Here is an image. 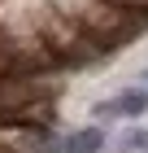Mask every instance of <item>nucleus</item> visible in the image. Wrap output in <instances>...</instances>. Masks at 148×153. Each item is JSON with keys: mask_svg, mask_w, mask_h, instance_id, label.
Here are the masks:
<instances>
[{"mask_svg": "<svg viewBox=\"0 0 148 153\" xmlns=\"http://www.w3.org/2000/svg\"><path fill=\"white\" fill-rule=\"evenodd\" d=\"M57 9H66L74 22L87 31L91 39H100L109 53L126 48L131 39H139L148 31V9H126L113 0H52Z\"/></svg>", "mask_w": 148, "mask_h": 153, "instance_id": "obj_1", "label": "nucleus"}, {"mask_svg": "<svg viewBox=\"0 0 148 153\" xmlns=\"http://www.w3.org/2000/svg\"><path fill=\"white\" fill-rule=\"evenodd\" d=\"M100 149H105V127H83L61 140V153H100Z\"/></svg>", "mask_w": 148, "mask_h": 153, "instance_id": "obj_2", "label": "nucleus"}, {"mask_svg": "<svg viewBox=\"0 0 148 153\" xmlns=\"http://www.w3.org/2000/svg\"><path fill=\"white\" fill-rule=\"evenodd\" d=\"M118 105H122V118H139L148 114V88H126L118 96Z\"/></svg>", "mask_w": 148, "mask_h": 153, "instance_id": "obj_3", "label": "nucleus"}, {"mask_svg": "<svg viewBox=\"0 0 148 153\" xmlns=\"http://www.w3.org/2000/svg\"><path fill=\"white\" fill-rule=\"evenodd\" d=\"M113 118H122L118 96H113V101H96V105H91V123H113Z\"/></svg>", "mask_w": 148, "mask_h": 153, "instance_id": "obj_4", "label": "nucleus"}, {"mask_svg": "<svg viewBox=\"0 0 148 153\" xmlns=\"http://www.w3.org/2000/svg\"><path fill=\"white\" fill-rule=\"evenodd\" d=\"M122 144H126L131 153H148V131H144V127H131V131L122 136Z\"/></svg>", "mask_w": 148, "mask_h": 153, "instance_id": "obj_5", "label": "nucleus"}, {"mask_svg": "<svg viewBox=\"0 0 148 153\" xmlns=\"http://www.w3.org/2000/svg\"><path fill=\"white\" fill-rule=\"evenodd\" d=\"M113 4H126V9H148V0H113Z\"/></svg>", "mask_w": 148, "mask_h": 153, "instance_id": "obj_6", "label": "nucleus"}, {"mask_svg": "<svg viewBox=\"0 0 148 153\" xmlns=\"http://www.w3.org/2000/svg\"><path fill=\"white\" fill-rule=\"evenodd\" d=\"M144 83H148V70H144Z\"/></svg>", "mask_w": 148, "mask_h": 153, "instance_id": "obj_7", "label": "nucleus"}, {"mask_svg": "<svg viewBox=\"0 0 148 153\" xmlns=\"http://www.w3.org/2000/svg\"><path fill=\"white\" fill-rule=\"evenodd\" d=\"M122 153H131V149H122Z\"/></svg>", "mask_w": 148, "mask_h": 153, "instance_id": "obj_8", "label": "nucleus"}]
</instances>
